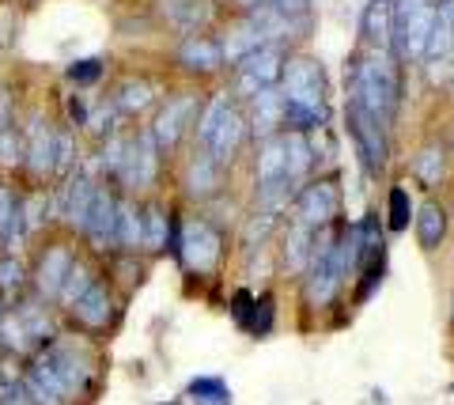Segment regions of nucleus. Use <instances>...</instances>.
<instances>
[{"instance_id":"obj_1","label":"nucleus","mask_w":454,"mask_h":405,"mask_svg":"<svg viewBox=\"0 0 454 405\" xmlns=\"http://www.w3.org/2000/svg\"><path fill=\"white\" fill-rule=\"evenodd\" d=\"M91 383V356L68 341H50L23 368V390L31 405H73Z\"/></svg>"},{"instance_id":"obj_2","label":"nucleus","mask_w":454,"mask_h":405,"mask_svg":"<svg viewBox=\"0 0 454 405\" xmlns=\"http://www.w3.org/2000/svg\"><path fill=\"white\" fill-rule=\"evenodd\" d=\"M397 65L387 58L382 50L367 53V58H356L348 68V103H356L360 110H367L372 118H379L387 125L397 110Z\"/></svg>"},{"instance_id":"obj_3","label":"nucleus","mask_w":454,"mask_h":405,"mask_svg":"<svg viewBox=\"0 0 454 405\" xmlns=\"http://www.w3.org/2000/svg\"><path fill=\"white\" fill-rule=\"evenodd\" d=\"M439 0H394V38L390 46L402 61H417L428 50Z\"/></svg>"},{"instance_id":"obj_4","label":"nucleus","mask_w":454,"mask_h":405,"mask_svg":"<svg viewBox=\"0 0 454 405\" xmlns=\"http://www.w3.org/2000/svg\"><path fill=\"white\" fill-rule=\"evenodd\" d=\"M170 250H175L178 261L186 265L190 273H212L216 269V261H220V254H223V239H220V231L212 228L208 220L193 216V220H186L178 228L175 246Z\"/></svg>"},{"instance_id":"obj_5","label":"nucleus","mask_w":454,"mask_h":405,"mask_svg":"<svg viewBox=\"0 0 454 405\" xmlns=\"http://www.w3.org/2000/svg\"><path fill=\"white\" fill-rule=\"evenodd\" d=\"M284 61H288V53H284V46H273V42H265V46L247 53V58L235 65V95L258 99L265 88H277Z\"/></svg>"},{"instance_id":"obj_6","label":"nucleus","mask_w":454,"mask_h":405,"mask_svg":"<svg viewBox=\"0 0 454 405\" xmlns=\"http://www.w3.org/2000/svg\"><path fill=\"white\" fill-rule=\"evenodd\" d=\"M280 95L284 103L325 110V73L315 58H288L280 73Z\"/></svg>"},{"instance_id":"obj_7","label":"nucleus","mask_w":454,"mask_h":405,"mask_svg":"<svg viewBox=\"0 0 454 405\" xmlns=\"http://www.w3.org/2000/svg\"><path fill=\"white\" fill-rule=\"evenodd\" d=\"M80 254L68 243H50V246H42L38 250V258L31 265V292H35V300L42 303H57V296H61V284H65V276L68 269H73V261Z\"/></svg>"},{"instance_id":"obj_8","label":"nucleus","mask_w":454,"mask_h":405,"mask_svg":"<svg viewBox=\"0 0 454 405\" xmlns=\"http://www.w3.org/2000/svg\"><path fill=\"white\" fill-rule=\"evenodd\" d=\"M340 213V190L333 178H318V183H307L292 201V216L295 223L318 231V228H330Z\"/></svg>"},{"instance_id":"obj_9","label":"nucleus","mask_w":454,"mask_h":405,"mask_svg":"<svg viewBox=\"0 0 454 405\" xmlns=\"http://www.w3.org/2000/svg\"><path fill=\"white\" fill-rule=\"evenodd\" d=\"M348 136L356 144V156L372 175H379L387 167L390 156V141H387V125L379 118H372L367 110H360L356 103H348Z\"/></svg>"},{"instance_id":"obj_10","label":"nucleus","mask_w":454,"mask_h":405,"mask_svg":"<svg viewBox=\"0 0 454 405\" xmlns=\"http://www.w3.org/2000/svg\"><path fill=\"white\" fill-rule=\"evenodd\" d=\"M197 110H201V99H197L193 91H182V95H170V99L163 103V110L155 114L152 121V141L160 152H175L182 133H186V125L197 118Z\"/></svg>"},{"instance_id":"obj_11","label":"nucleus","mask_w":454,"mask_h":405,"mask_svg":"<svg viewBox=\"0 0 454 405\" xmlns=\"http://www.w3.org/2000/svg\"><path fill=\"white\" fill-rule=\"evenodd\" d=\"M83 239L95 254H106V250H118V198L110 190L98 186L95 193V205L88 213V223H83Z\"/></svg>"},{"instance_id":"obj_12","label":"nucleus","mask_w":454,"mask_h":405,"mask_svg":"<svg viewBox=\"0 0 454 405\" xmlns=\"http://www.w3.org/2000/svg\"><path fill=\"white\" fill-rule=\"evenodd\" d=\"M155 167H160V148H155L152 133H137L133 141H125V160L118 178L125 183V190H140L155 183Z\"/></svg>"},{"instance_id":"obj_13","label":"nucleus","mask_w":454,"mask_h":405,"mask_svg":"<svg viewBox=\"0 0 454 405\" xmlns=\"http://www.w3.org/2000/svg\"><path fill=\"white\" fill-rule=\"evenodd\" d=\"M114 292H110V284L98 276V281L83 292V296L73 303V311H68V318L80 326V330H88V333H98V330H106L110 323H114Z\"/></svg>"},{"instance_id":"obj_14","label":"nucleus","mask_w":454,"mask_h":405,"mask_svg":"<svg viewBox=\"0 0 454 405\" xmlns=\"http://www.w3.org/2000/svg\"><path fill=\"white\" fill-rule=\"evenodd\" d=\"M53 144L57 133L50 129L46 118H35L27 125V144H23V163L35 178H50L53 175Z\"/></svg>"},{"instance_id":"obj_15","label":"nucleus","mask_w":454,"mask_h":405,"mask_svg":"<svg viewBox=\"0 0 454 405\" xmlns=\"http://www.w3.org/2000/svg\"><path fill=\"white\" fill-rule=\"evenodd\" d=\"M95 193H98V183L88 175H73L65 183V205H61V216L68 228H76L83 231V223H88V213H91V205H95Z\"/></svg>"},{"instance_id":"obj_16","label":"nucleus","mask_w":454,"mask_h":405,"mask_svg":"<svg viewBox=\"0 0 454 405\" xmlns=\"http://www.w3.org/2000/svg\"><path fill=\"white\" fill-rule=\"evenodd\" d=\"M292 186L288 183V152H284V133L265 136L258 148V190Z\"/></svg>"},{"instance_id":"obj_17","label":"nucleus","mask_w":454,"mask_h":405,"mask_svg":"<svg viewBox=\"0 0 454 405\" xmlns=\"http://www.w3.org/2000/svg\"><path fill=\"white\" fill-rule=\"evenodd\" d=\"M175 235H178V223L170 220V208L163 201H152L145 205V246L148 254H163V250L175 246Z\"/></svg>"},{"instance_id":"obj_18","label":"nucleus","mask_w":454,"mask_h":405,"mask_svg":"<svg viewBox=\"0 0 454 405\" xmlns=\"http://www.w3.org/2000/svg\"><path fill=\"white\" fill-rule=\"evenodd\" d=\"M243 136H247V118H243V114H239V110L231 106V110H227V114H223V121L216 125V133H212V141L205 144V152H208V156L223 167V163H231V156L239 152V144H243Z\"/></svg>"},{"instance_id":"obj_19","label":"nucleus","mask_w":454,"mask_h":405,"mask_svg":"<svg viewBox=\"0 0 454 405\" xmlns=\"http://www.w3.org/2000/svg\"><path fill=\"white\" fill-rule=\"evenodd\" d=\"M360 35L375 50H387L394 38V0H367L360 16Z\"/></svg>"},{"instance_id":"obj_20","label":"nucleus","mask_w":454,"mask_h":405,"mask_svg":"<svg viewBox=\"0 0 454 405\" xmlns=\"http://www.w3.org/2000/svg\"><path fill=\"white\" fill-rule=\"evenodd\" d=\"M178 65L190 68V73H216V68L223 65L220 42L208 38V35H190L178 46Z\"/></svg>"},{"instance_id":"obj_21","label":"nucleus","mask_w":454,"mask_h":405,"mask_svg":"<svg viewBox=\"0 0 454 405\" xmlns=\"http://www.w3.org/2000/svg\"><path fill=\"white\" fill-rule=\"evenodd\" d=\"M223 186V167L208 156V152H201V156H193L190 167H186V193L197 201L212 198V193H220Z\"/></svg>"},{"instance_id":"obj_22","label":"nucleus","mask_w":454,"mask_h":405,"mask_svg":"<svg viewBox=\"0 0 454 405\" xmlns=\"http://www.w3.org/2000/svg\"><path fill=\"white\" fill-rule=\"evenodd\" d=\"M145 243V205L133 198H118V250L121 254H137Z\"/></svg>"},{"instance_id":"obj_23","label":"nucleus","mask_w":454,"mask_h":405,"mask_svg":"<svg viewBox=\"0 0 454 405\" xmlns=\"http://www.w3.org/2000/svg\"><path fill=\"white\" fill-rule=\"evenodd\" d=\"M31 288V269L20 254H0V303L12 307L23 300V292Z\"/></svg>"},{"instance_id":"obj_24","label":"nucleus","mask_w":454,"mask_h":405,"mask_svg":"<svg viewBox=\"0 0 454 405\" xmlns=\"http://www.w3.org/2000/svg\"><path fill=\"white\" fill-rule=\"evenodd\" d=\"M450 53H454V4H450V0H443L439 12H435V27L428 35V50H424V58L447 61Z\"/></svg>"},{"instance_id":"obj_25","label":"nucleus","mask_w":454,"mask_h":405,"mask_svg":"<svg viewBox=\"0 0 454 405\" xmlns=\"http://www.w3.org/2000/svg\"><path fill=\"white\" fill-rule=\"evenodd\" d=\"M417 239L424 250H435L447 239V208L439 201H424L417 208Z\"/></svg>"},{"instance_id":"obj_26","label":"nucleus","mask_w":454,"mask_h":405,"mask_svg":"<svg viewBox=\"0 0 454 405\" xmlns=\"http://www.w3.org/2000/svg\"><path fill=\"white\" fill-rule=\"evenodd\" d=\"M258 46H265V38H262L258 27L247 19V23H239L235 31H227V38L220 42V53H223V61H227V65H239V61L247 58V53H254Z\"/></svg>"},{"instance_id":"obj_27","label":"nucleus","mask_w":454,"mask_h":405,"mask_svg":"<svg viewBox=\"0 0 454 405\" xmlns=\"http://www.w3.org/2000/svg\"><path fill=\"white\" fill-rule=\"evenodd\" d=\"M413 175H417V183L420 186H439L443 183V175H447V148L432 141V144H424L417 152V160H413Z\"/></svg>"},{"instance_id":"obj_28","label":"nucleus","mask_w":454,"mask_h":405,"mask_svg":"<svg viewBox=\"0 0 454 405\" xmlns=\"http://www.w3.org/2000/svg\"><path fill=\"white\" fill-rule=\"evenodd\" d=\"M280 114H284V95L277 88H265L254 99V133L262 136H277L280 129Z\"/></svg>"},{"instance_id":"obj_29","label":"nucleus","mask_w":454,"mask_h":405,"mask_svg":"<svg viewBox=\"0 0 454 405\" xmlns=\"http://www.w3.org/2000/svg\"><path fill=\"white\" fill-rule=\"evenodd\" d=\"M310 246H315V231L292 220V228H288V239H284V265H288L292 273H307Z\"/></svg>"},{"instance_id":"obj_30","label":"nucleus","mask_w":454,"mask_h":405,"mask_svg":"<svg viewBox=\"0 0 454 405\" xmlns=\"http://www.w3.org/2000/svg\"><path fill=\"white\" fill-rule=\"evenodd\" d=\"M186 398L193 405H235L231 401V386H227L220 375H197V379H190Z\"/></svg>"},{"instance_id":"obj_31","label":"nucleus","mask_w":454,"mask_h":405,"mask_svg":"<svg viewBox=\"0 0 454 405\" xmlns=\"http://www.w3.org/2000/svg\"><path fill=\"white\" fill-rule=\"evenodd\" d=\"M284 152H288V183L295 186L315 167V148L303 133H284Z\"/></svg>"},{"instance_id":"obj_32","label":"nucleus","mask_w":454,"mask_h":405,"mask_svg":"<svg viewBox=\"0 0 454 405\" xmlns=\"http://www.w3.org/2000/svg\"><path fill=\"white\" fill-rule=\"evenodd\" d=\"M95 281H98V273H95L83 258H76V261H73V269H68V276H65V284H61V296H57V303H61L65 311H73V303H76Z\"/></svg>"},{"instance_id":"obj_33","label":"nucleus","mask_w":454,"mask_h":405,"mask_svg":"<svg viewBox=\"0 0 454 405\" xmlns=\"http://www.w3.org/2000/svg\"><path fill=\"white\" fill-rule=\"evenodd\" d=\"M235 103H231V95H212V99L201 106V110H197V125H193V133H197V141H201V144H208L212 141V133H216V125L223 121V114H227V110H231Z\"/></svg>"},{"instance_id":"obj_34","label":"nucleus","mask_w":454,"mask_h":405,"mask_svg":"<svg viewBox=\"0 0 454 405\" xmlns=\"http://www.w3.org/2000/svg\"><path fill=\"white\" fill-rule=\"evenodd\" d=\"M152 95H155V88L148 80H125L114 103H118V110H125V114H137V110H145L152 103Z\"/></svg>"},{"instance_id":"obj_35","label":"nucleus","mask_w":454,"mask_h":405,"mask_svg":"<svg viewBox=\"0 0 454 405\" xmlns=\"http://www.w3.org/2000/svg\"><path fill=\"white\" fill-rule=\"evenodd\" d=\"M409 216H413V201H409V190H405V186H394L390 198H387V223H390V231H405V228H409Z\"/></svg>"},{"instance_id":"obj_36","label":"nucleus","mask_w":454,"mask_h":405,"mask_svg":"<svg viewBox=\"0 0 454 405\" xmlns=\"http://www.w3.org/2000/svg\"><path fill=\"white\" fill-rule=\"evenodd\" d=\"M73 163H76V141L73 133H57V144H53V175L57 178H73Z\"/></svg>"},{"instance_id":"obj_37","label":"nucleus","mask_w":454,"mask_h":405,"mask_svg":"<svg viewBox=\"0 0 454 405\" xmlns=\"http://www.w3.org/2000/svg\"><path fill=\"white\" fill-rule=\"evenodd\" d=\"M20 386H23V368H20V360L4 353V360H0V405H4L12 394H16Z\"/></svg>"},{"instance_id":"obj_38","label":"nucleus","mask_w":454,"mask_h":405,"mask_svg":"<svg viewBox=\"0 0 454 405\" xmlns=\"http://www.w3.org/2000/svg\"><path fill=\"white\" fill-rule=\"evenodd\" d=\"M265 8L288 23H310V0H265Z\"/></svg>"},{"instance_id":"obj_39","label":"nucleus","mask_w":454,"mask_h":405,"mask_svg":"<svg viewBox=\"0 0 454 405\" xmlns=\"http://www.w3.org/2000/svg\"><path fill=\"white\" fill-rule=\"evenodd\" d=\"M121 160H125V136H106L103 156H98L103 171H106V175H118V171H121Z\"/></svg>"},{"instance_id":"obj_40","label":"nucleus","mask_w":454,"mask_h":405,"mask_svg":"<svg viewBox=\"0 0 454 405\" xmlns=\"http://www.w3.org/2000/svg\"><path fill=\"white\" fill-rule=\"evenodd\" d=\"M0 163H8V167L23 163V136H20V129L0 133Z\"/></svg>"},{"instance_id":"obj_41","label":"nucleus","mask_w":454,"mask_h":405,"mask_svg":"<svg viewBox=\"0 0 454 405\" xmlns=\"http://www.w3.org/2000/svg\"><path fill=\"white\" fill-rule=\"evenodd\" d=\"M273 228H277V216H273V213H254V220L247 223V243H250V246H262Z\"/></svg>"},{"instance_id":"obj_42","label":"nucleus","mask_w":454,"mask_h":405,"mask_svg":"<svg viewBox=\"0 0 454 405\" xmlns=\"http://www.w3.org/2000/svg\"><path fill=\"white\" fill-rule=\"evenodd\" d=\"M98 76H103V61H95V58L68 65V80H73V83H91Z\"/></svg>"},{"instance_id":"obj_43","label":"nucleus","mask_w":454,"mask_h":405,"mask_svg":"<svg viewBox=\"0 0 454 405\" xmlns=\"http://www.w3.org/2000/svg\"><path fill=\"white\" fill-rule=\"evenodd\" d=\"M250 307H254V296H250V292H235V296H231V315H235L247 330H250Z\"/></svg>"},{"instance_id":"obj_44","label":"nucleus","mask_w":454,"mask_h":405,"mask_svg":"<svg viewBox=\"0 0 454 405\" xmlns=\"http://www.w3.org/2000/svg\"><path fill=\"white\" fill-rule=\"evenodd\" d=\"M16 129V106H12V95L0 91V133Z\"/></svg>"},{"instance_id":"obj_45","label":"nucleus","mask_w":454,"mask_h":405,"mask_svg":"<svg viewBox=\"0 0 454 405\" xmlns=\"http://www.w3.org/2000/svg\"><path fill=\"white\" fill-rule=\"evenodd\" d=\"M235 4H239V8H243V12H254V8H258V4H265V0H235Z\"/></svg>"},{"instance_id":"obj_46","label":"nucleus","mask_w":454,"mask_h":405,"mask_svg":"<svg viewBox=\"0 0 454 405\" xmlns=\"http://www.w3.org/2000/svg\"><path fill=\"white\" fill-rule=\"evenodd\" d=\"M450 156H454V133H450Z\"/></svg>"},{"instance_id":"obj_47","label":"nucleus","mask_w":454,"mask_h":405,"mask_svg":"<svg viewBox=\"0 0 454 405\" xmlns=\"http://www.w3.org/2000/svg\"><path fill=\"white\" fill-rule=\"evenodd\" d=\"M0 315H4V303H0Z\"/></svg>"},{"instance_id":"obj_48","label":"nucleus","mask_w":454,"mask_h":405,"mask_svg":"<svg viewBox=\"0 0 454 405\" xmlns=\"http://www.w3.org/2000/svg\"><path fill=\"white\" fill-rule=\"evenodd\" d=\"M450 318H454V315H450Z\"/></svg>"}]
</instances>
